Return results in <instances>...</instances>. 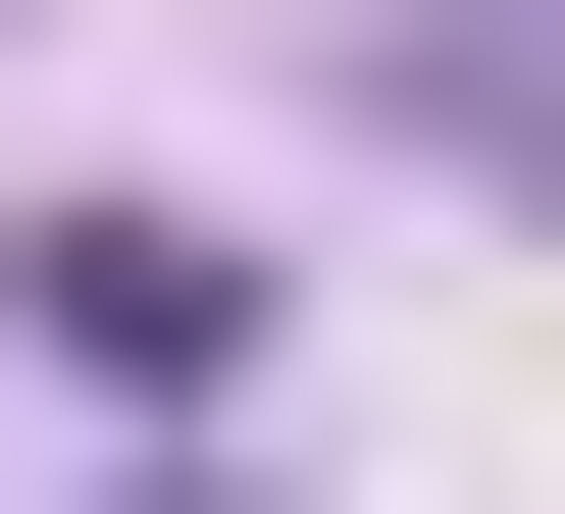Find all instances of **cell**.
<instances>
[{
	"mask_svg": "<svg viewBox=\"0 0 565 514\" xmlns=\"http://www.w3.org/2000/svg\"><path fill=\"white\" fill-rule=\"evenodd\" d=\"M104 463H154V514H257V463H206V411H104Z\"/></svg>",
	"mask_w": 565,
	"mask_h": 514,
	"instance_id": "obj_2",
	"label": "cell"
},
{
	"mask_svg": "<svg viewBox=\"0 0 565 514\" xmlns=\"http://www.w3.org/2000/svg\"><path fill=\"white\" fill-rule=\"evenodd\" d=\"M0 308H52V411H257V258H206V206H52Z\"/></svg>",
	"mask_w": 565,
	"mask_h": 514,
	"instance_id": "obj_1",
	"label": "cell"
}]
</instances>
